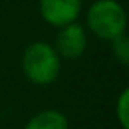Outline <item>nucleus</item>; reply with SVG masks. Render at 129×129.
Listing matches in <instances>:
<instances>
[{"label":"nucleus","instance_id":"1","mask_svg":"<svg viewBox=\"0 0 129 129\" xmlns=\"http://www.w3.org/2000/svg\"><path fill=\"white\" fill-rule=\"evenodd\" d=\"M62 60L57 55L53 44L44 41L30 43L21 57V71L25 78L37 85V87H48L51 85L58 74H60Z\"/></svg>","mask_w":129,"mask_h":129},{"label":"nucleus","instance_id":"2","mask_svg":"<svg viewBox=\"0 0 129 129\" xmlns=\"http://www.w3.org/2000/svg\"><path fill=\"white\" fill-rule=\"evenodd\" d=\"M87 28L101 41H113L125 34L127 14L118 0H94L87 9Z\"/></svg>","mask_w":129,"mask_h":129},{"label":"nucleus","instance_id":"3","mask_svg":"<svg viewBox=\"0 0 129 129\" xmlns=\"http://www.w3.org/2000/svg\"><path fill=\"white\" fill-rule=\"evenodd\" d=\"M88 46L87 41V28L78 23L73 21L69 25H64L58 28L53 48L57 51V55L60 57V60H78L85 55Z\"/></svg>","mask_w":129,"mask_h":129},{"label":"nucleus","instance_id":"4","mask_svg":"<svg viewBox=\"0 0 129 129\" xmlns=\"http://www.w3.org/2000/svg\"><path fill=\"white\" fill-rule=\"evenodd\" d=\"M81 9L83 0H39L41 18L55 28L78 21Z\"/></svg>","mask_w":129,"mask_h":129},{"label":"nucleus","instance_id":"5","mask_svg":"<svg viewBox=\"0 0 129 129\" xmlns=\"http://www.w3.org/2000/svg\"><path fill=\"white\" fill-rule=\"evenodd\" d=\"M23 129H69V120L62 111L48 108L32 115Z\"/></svg>","mask_w":129,"mask_h":129},{"label":"nucleus","instance_id":"6","mask_svg":"<svg viewBox=\"0 0 129 129\" xmlns=\"http://www.w3.org/2000/svg\"><path fill=\"white\" fill-rule=\"evenodd\" d=\"M110 50L113 58L120 64V66H127L129 64V39L125 34L115 37L113 41H110Z\"/></svg>","mask_w":129,"mask_h":129},{"label":"nucleus","instance_id":"7","mask_svg":"<svg viewBox=\"0 0 129 129\" xmlns=\"http://www.w3.org/2000/svg\"><path fill=\"white\" fill-rule=\"evenodd\" d=\"M115 117L122 129H129V90L124 88L115 103Z\"/></svg>","mask_w":129,"mask_h":129}]
</instances>
